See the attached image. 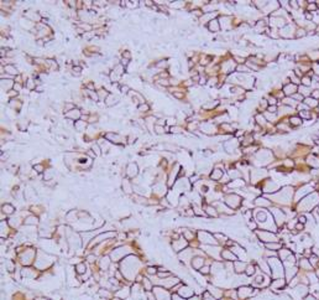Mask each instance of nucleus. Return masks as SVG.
<instances>
[{
  "label": "nucleus",
  "instance_id": "nucleus-1",
  "mask_svg": "<svg viewBox=\"0 0 319 300\" xmlns=\"http://www.w3.org/2000/svg\"><path fill=\"white\" fill-rule=\"evenodd\" d=\"M319 205V194L318 192H312L311 195L306 196L304 199H302V201L298 203V208L301 211H312L314 208H317V206Z\"/></svg>",
  "mask_w": 319,
  "mask_h": 300
},
{
  "label": "nucleus",
  "instance_id": "nucleus-2",
  "mask_svg": "<svg viewBox=\"0 0 319 300\" xmlns=\"http://www.w3.org/2000/svg\"><path fill=\"white\" fill-rule=\"evenodd\" d=\"M268 262V265L271 268V275L275 278V279H278V278H283L285 277V270H283V264L282 262L278 259V257H270L267 259Z\"/></svg>",
  "mask_w": 319,
  "mask_h": 300
},
{
  "label": "nucleus",
  "instance_id": "nucleus-3",
  "mask_svg": "<svg viewBox=\"0 0 319 300\" xmlns=\"http://www.w3.org/2000/svg\"><path fill=\"white\" fill-rule=\"evenodd\" d=\"M309 294V287L306 284H298L297 287L292 288V290L288 293L290 298L292 300H303Z\"/></svg>",
  "mask_w": 319,
  "mask_h": 300
},
{
  "label": "nucleus",
  "instance_id": "nucleus-4",
  "mask_svg": "<svg viewBox=\"0 0 319 300\" xmlns=\"http://www.w3.org/2000/svg\"><path fill=\"white\" fill-rule=\"evenodd\" d=\"M293 187L292 186H285L281 191H278L275 197H276V201H278L280 203H290L288 201L292 200L293 197Z\"/></svg>",
  "mask_w": 319,
  "mask_h": 300
},
{
  "label": "nucleus",
  "instance_id": "nucleus-5",
  "mask_svg": "<svg viewBox=\"0 0 319 300\" xmlns=\"http://www.w3.org/2000/svg\"><path fill=\"white\" fill-rule=\"evenodd\" d=\"M257 292H259V290H255V289H252L251 287L242 285V287L239 288L237 297H239V299L245 300V299H247V298H250V297H254L255 294H257Z\"/></svg>",
  "mask_w": 319,
  "mask_h": 300
},
{
  "label": "nucleus",
  "instance_id": "nucleus-6",
  "mask_svg": "<svg viewBox=\"0 0 319 300\" xmlns=\"http://www.w3.org/2000/svg\"><path fill=\"white\" fill-rule=\"evenodd\" d=\"M256 234L259 236V238L262 241V242H266V243H271V242H277V236L272 232H268V231H257Z\"/></svg>",
  "mask_w": 319,
  "mask_h": 300
},
{
  "label": "nucleus",
  "instance_id": "nucleus-7",
  "mask_svg": "<svg viewBox=\"0 0 319 300\" xmlns=\"http://www.w3.org/2000/svg\"><path fill=\"white\" fill-rule=\"evenodd\" d=\"M271 211H272V216L275 217L273 219H275L277 227L283 226V224H285V221H286V213L282 212L280 208H276V207H273Z\"/></svg>",
  "mask_w": 319,
  "mask_h": 300
},
{
  "label": "nucleus",
  "instance_id": "nucleus-8",
  "mask_svg": "<svg viewBox=\"0 0 319 300\" xmlns=\"http://www.w3.org/2000/svg\"><path fill=\"white\" fill-rule=\"evenodd\" d=\"M298 268L299 269H302L303 272H311V270H313L314 268H313V265L311 264V262H309V259L308 258H301V261L298 262Z\"/></svg>",
  "mask_w": 319,
  "mask_h": 300
},
{
  "label": "nucleus",
  "instance_id": "nucleus-9",
  "mask_svg": "<svg viewBox=\"0 0 319 300\" xmlns=\"http://www.w3.org/2000/svg\"><path fill=\"white\" fill-rule=\"evenodd\" d=\"M288 283H287V280L285 279V278H278V279H275L272 283H271V288L273 289V290H281V289H285L286 288V285H287Z\"/></svg>",
  "mask_w": 319,
  "mask_h": 300
},
{
  "label": "nucleus",
  "instance_id": "nucleus-10",
  "mask_svg": "<svg viewBox=\"0 0 319 300\" xmlns=\"http://www.w3.org/2000/svg\"><path fill=\"white\" fill-rule=\"evenodd\" d=\"M240 202H241V199H240V196H237V195H229V196L226 197V205L230 206V207H233V208L239 207V206H240Z\"/></svg>",
  "mask_w": 319,
  "mask_h": 300
},
{
  "label": "nucleus",
  "instance_id": "nucleus-11",
  "mask_svg": "<svg viewBox=\"0 0 319 300\" xmlns=\"http://www.w3.org/2000/svg\"><path fill=\"white\" fill-rule=\"evenodd\" d=\"M126 173H127V176L135 178V176L137 175V166H136V164H130V165L127 166Z\"/></svg>",
  "mask_w": 319,
  "mask_h": 300
},
{
  "label": "nucleus",
  "instance_id": "nucleus-12",
  "mask_svg": "<svg viewBox=\"0 0 319 300\" xmlns=\"http://www.w3.org/2000/svg\"><path fill=\"white\" fill-rule=\"evenodd\" d=\"M246 267H247V264L244 263V262H235V263H234V268H235V272H236V273H242V272H245V270H246Z\"/></svg>",
  "mask_w": 319,
  "mask_h": 300
},
{
  "label": "nucleus",
  "instance_id": "nucleus-13",
  "mask_svg": "<svg viewBox=\"0 0 319 300\" xmlns=\"http://www.w3.org/2000/svg\"><path fill=\"white\" fill-rule=\"evenodd\" d=\"M255 203H256L257 206H261V207H268V206L271 205V202L267 200V199H265V197H257V199L255 200Z\"/></svg>",
  "mask_w": 319,
  "mask_h": 300
},
{
  "label": "nucleus",
  "instance_id": "nucleus-14",
  "mask_svg": "<svg viewBox=\"0 0 319 300\" xmlns=\"http://www.w3.org/2000/svg\"><path fill=\"white\" fill-rule=\"evenodd\" d=\"M265 246L267 249H271V251H277V249L282 248V243H280V242H271V243H266Z\"/></svg>",
  "mask_w": 319,
  "mask_h": 300
},
{
  "label": "nucleus",
  "instance_id": "nucleus-15",
  "mask_svg": "<svg viewBox=\"0 0 319 300\" xmlns=\"http://www.w3.org/2000/svg\"><path fill=\"white\" fill-rule=\"evenodd\" d=\"M297 90H298V88H297L296 85H290V83H287V87H285V92H286V95H288V96L296 93Z\"/></svg>",
  "mask_w": 319,
  "mask_h": 300
},
{
  "label": "nucleus",
  "instance_id": "nucleus-16",
  "mask_svg": "<svg viewBox=\"0 0 319 300\" xmlns=\"http://www.w3.org/2000/svg\"><path fill=\"white\" fill-rule=\"evenodd\" d=\"M291 254H292V252H291L290 249H281V251L278 252V256H280V258H281L282 261H286Z\"/></svg>",
  "mask_w": 319,
  "mask_h": 300
},
{
  "label": "nucleus",
  "instance_id": "nucleus-17",
  "mask_svg": "<svg viewBox=\"0 0 319 300\" xmlns=\"http://www.w3.org/2000/svg\"><path fill=\"white\" fill-rule=\"evenodd\" d=\"M221 257H223V258H225V259H229V261H231V259H233V261H235V259H236V256H235V254H233V253H231V252H229V251H224V252H223V254H221Z\"/></svg>",
  "mask_w": 319,
  "mask_h": 300
},
{
  "label": "nucleus",
  "instance_id": "nucleus-18",
  "mask_svg": "<svg viewBox=\"0 0 319 300\" xmlns=\"http://www.w3.org/2000/svg\"><path fill=\"white\" fill-rule=\"evenodd\" d=\"M255 270H256L255 265H252V264H247L246 270H245V274H246L247 277H251V275H254V274H255Z\"/></svg>",
  "mask_w": 319,
  "mask_h": 300
},
{
  "label": "nucleus",
  "instance_id": "nucleus-19",
  "mask_svg": "<svg viewBox=\"0 0 319 300\" xmlns=\"http://www.w3.org/2000/svg\"><path fill=\"white\" fill-rule=\"evenodd\" d=\"M291 124L295 125V127H299V125H302V119L299 117H292L291 118Z\"/></svg>",
  "mask_w": 319,
  "mask_h": 300
},
{
  "label": "nucleus",
  "instance_id": "nucleus-20",
  "mask_svg": "<svg viewBox=\"0 0 319 300\" xmlns=\"http://www.w3.org/2000/svg\"><path fill=\"white\" fill-rule=\"evenodd\" d=\"M304 102H306V104H308V105H311V107H316V105H318V99H314L313 97H312V98H311V97L306 98Z\"/></svg>",
  "mask_w": 319,
  "mask_h": 300
},
{
  "label": "nucleus",
  "instance_id": "nucleus-21",
  "mask_svg": "<svg viewBox=\"0 0 319 300\" xmlns=\"http://www.w3.org/2000/svg\"><path fill=\"white\" fill-rule=\"evenodd\" d=\"M223 176V173L219 170V169H216V170H214V174L212 175V179L214 180H218V179H220Z\"/></svg>",
  "mask_w": 319,
  "mask_h": 300
},
{
  "label": "nucleus",
  "instance_id": "nucleus-22",
  "mask_svg": "<svg viewBox=\"0 0 319 300\" xmlns=\"http://www.w3.org/2000/svg\"><path fill=\"white\" fill-rule=\"evenodd\" d=\"M242 185H244V181H242V180H235V181H234L233 184H230L229 186H230V187H236V186L239 187V186H242Z\"/></svg>",
  "mask_w": 319,
  "mask_h": 300
},
{
  "label": "nucleus",
  "instance_id": "nucleus-23",
  "mask_svg": "<svg viewBox=\"0 0 319 300\" xmlns=\"http://www.w3.org/2000/svg\"><path fill=\"white\" fill-rule=\"evenodd\" d=\"M25 223H26V224H36V223H37V218H36V217H30V218H26Z\"/></svg>",
  "mask_w": 319,
  "mask_h": 300
},
{
  "label": "nucleus",
  "instance_id": "nucleus-24",
  "mask_svg": "<svg viewBox=\"0 0 319 300\" xmlns=\"http://www.w3.org/2000/svg\"><path fill=\"white\" fill-rule=\"evenodd\" d=\"M77 273L78 274H83V273H86V267H84V264H78L77 265Z\"/></svg>",
  "mask_w": 319,
  "mask_h": 300
},
{
  "label": "nucleus",
  "instance_id": "nucleus-25",
  "mask_svg": "<svg viewBox=\"0 0 319 300\" xmlns=\"http://www.w3.org/2000/svg\"><path fill=\"white\" fill-rule=\"evenodd\" d=\"M297 221H298L299 223H303V224H306V223L308 222V221H307V216H304V215H301V216H298Z\"/></svg>",
  "mask_w": 319,
  "mask_h": 300
},
{
  "label": "nucleus",
  "instance_id": "nucleus-26",
  "mask_svg": "<svg viewBox=\"0 0 319 300\" xmlns=\"http://www.w3.org/2000/svg\"><path fill=\"white\" fill-rule=\"evenodd\" d=\"M2 211H5L6 213H11V212H14V207H11L10 205H5L2 207Z\"/></svg>",
  "mask_w": 319,
  "mask_h": 300
},
{
  "label": "nucleus",
  "instance_id": "nucleus-27",
  "mask_svg": "<svg viewBox=\"0 0 319 300\" xmlns=\"http://www.w3.org/2000/svg\"><path fill=\"white\" fill-rule=\"evenodd\" d=\"M306 35V30L304 29H299L298 31H296V37H303Z\"/></svg>",
  "mask_w": 319,
  "mask_h": 300
},
{
  "label": "nucleus",
  "instance_id": "nucleus-28",
  "mask_svg": "<svg viewBox=\"0 0 319 300\" xmlns=\"http://www.w3.org/2000/svg\"><path fill=\"white\" fill-rule=\"evenodd\" d=\"M301 117H303V118H307V119H309L311 117H312V114L309 113V112H306V110H302L301 112Z\"/></svg>",
  "mask_w": 319,
  "mask_h": 300
},
{
  "label": "nucleus",
  "instance_id": "nucleus-29",
  "mask_svg": "<svg viewBox=\"0 0 319 300\" xmlns=\"http://www.w3.org/2000/svg\"><path fill=\"white\" fill-rule=\"evenodd\" d=\"M207 211H208V213H209V215H212V216H214V217H216V216H218L216 211H215L213 207H208V208H207Z\"/></svg>",
  "mask_w": 319,
  "mask_h": 300
},
{
  "label": "nucleus",
  "instance_id": "nucleus-30",
  "mask_svg": "<svg viewBox=\"0 0 319 300\" xmlns=\"http://www.w3.org/2000/svg\"><path fill=\"white\" fill-rule=\"evenodd\" d=\"M302 83H303L304 86H309V85H311V78H309V77H303V78H302Z\"/></svg>",
  "mask_w": 319,
  "mask_h": 300
},
{
  "label": "nucleus",
  "instance_id": "nucleus-31",
  "mask_svg": "<svg viewBox=\"0 0 319 300\" xmlns=\"http://www.w3.org/2000/svg\"><path fill=\"white\" fill-rule=\"evenodd\" d=\"M312 251H313V256L319 258V247H312Z\"/></svg>",
  "mask_w": 319,
  "mask_h": 300
},
{
  "label": "nucleus",
  "instance_id": "nucleus-32",
  "mask_svg": "<svg viewBox=\"0 0 319 300\" xmlns=\"http://www.w3.org/2000/svg\"><path fill=\"white\" fill-rule=\"evenodd\" d=\"M303 300H318V299H317V298H316L313 294H308V295H307V297H306V298H304Z\"/></svg>",
  "mask_w": 319,
  "mask_h": 300
},
{
  "label": "nucleus",
  "instance_id": "nucleus-33",
  "mask_svg": "<svg viewBox=\"0 0 319 300\" xmlns=\"http://www.w3.org/2000/svg\"><path fill=\"white\" fill-rule=\"evenodd\" d=\"M144 283H145L146 289H147V290H150V289H151V284H150V282H148L147 279H145V280H144Z\"/></svg>",
  "mask_w": 319,
  "mask_h": 300
},
{
  "label": "nucleus",
  "instance_id": "nucleus-34",
  "mask_svg": "<svg viewBox=\"0 0 319 300\" xmlns=\"http://www.w3.org/2000/svg\"><path fill=\"white\" fill-rule=\"evenodd\" d=\"M147 270H148L150 274H155V273H156V268H148Z\"/></svg>",
  "mask_w": 319,
  "mask_h": 300
},
{
  "label": "nucleus",
  "instance_id": "nucleus-35",
  "mask_svg": "<svg viewBox=\"0 0 319 300\" xmlns=\"http://www.w3.org/2000/svg\"><path fill=\"white\" fill-rule=\"evenodd\" d=\"M208 270H209V268H208V267H206V268H203V269L201 268V272H202L203 274H207V273H208Z\"/></svg>",
  "mask_w": 319,
  "mask_h": 300
},
{
  "label": "nucleus",
  "instance_id": "nucleus-36",
  "mask_svg": "<svg viewBox=\"0 0 319 300\" xmlns=\"http://www.w3.org/2000/svg\"><path fill=\"white\" fill-rule=\"evenodd\" d=\"M170 275V273H160L158 274V277H161V278H165V277H168Z\"/></svg>",
  "mask_w": 319,
  "mask_h": 300
},
{
  "label": "nucleus",
  "instance_id": "nucleus-37",
  "mask_svg": "<svg viewBox=\"0 0 319 300\" xmlns=\"http://www.w3.org/2000/svg\"><path fill=\"white\" fill-rule=\"evenodd\" d=\"M314 272H316V275H317V277L319 278V268H317V269H316Z\"/></svg>",
  "mask_w": 319,
  "mask_h": 300
},
{
  "label": "nucleus",
  "instance_id": "nucleus-38",
  "mask_svg": "<svg viewBox=\"0 0 319 300\" xmlns=\"http://www.w3.org/2000/svg\"><path fill=\"white\" fill-rule=\"evenodd\" d=\"M268 109H270V110H271V112H275V110H276V108H275V107H270V108H268Z\"/></svg>",
  "mask_w": 319,
  "mask_h": 300
},
{
  "label": "nucleus",
  "instance_id": "nucleus-39",
  "mask_svg": "<svg viewBox=\"0 0 319 300\" xmlns=\"http://www.w3.org/2000/svg\"><path fill=\"white\" fill-rule=\"evenodd\" d=\"M37 300H47L46 298H37Z\"/></svg>",
  "mask_w": 319,
  "mask_h": 300
},
{
  "label": "nucleus",
  "instance_id": "nucleus-40",
  "mask_svg": "<svg viewBox=\"0 0 319 300\" xmlns=\"http://www.w3.org/2000/svg\"><path fill=\"white\" fill-rule=\"evenodd\" d=\"M317 210H318V213H319V206H318V207H317Z\"/></svg>",
  "mask_w": 319,
  "mask_h": 300
}]
</instances>
